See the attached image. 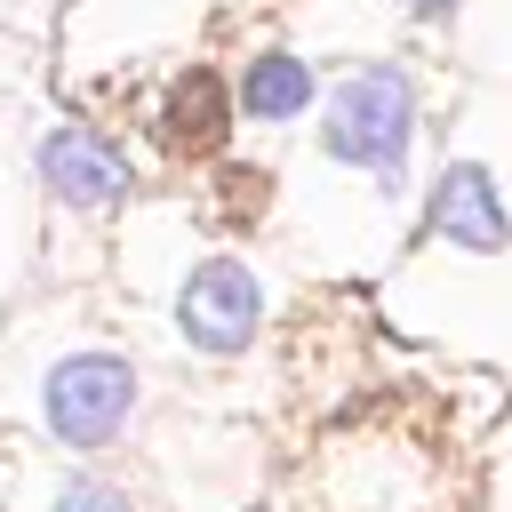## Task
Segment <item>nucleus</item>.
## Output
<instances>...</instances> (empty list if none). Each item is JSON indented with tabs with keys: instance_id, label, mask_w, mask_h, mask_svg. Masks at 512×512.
<instances>
[{
	"instance_id": "obj_1",
	"label": "nucleus",
	"mask_w": 512,
	"mask_h": 512,
	"mask_svg": "<svg viewBox=\"0 0 512 512\" xmlns=\"http://www.w3.org/2000/svg\"><path fill=\"white\" fill-rule=\"evenodd\" d=\"M408 136H416V96H408V80H400L392 64H368V72H352V80L328 96V120H320L328 160H352V168L400 184Z\"/></svg>"
},
{
	"instance_id": "obj_2",
	"label": "nucleus",
	"mask_w": 512,
	"mask_h": 512,
	"mask_svg": "<svg viewBox=\"0 0 512 512\" xmlns=\"http://www.w3.org/2000/svg\"><path fill=\"white\" fill-rule=\"evenodd\" d=\"M40 408H48V432L64 448H104L136 408V368L120 352H72V360L48 368Z\"/></svg>"
},
{
	"instance_id": "obj_3",
	"label": "nucleus",
	"mask_w": 512,
	"mask_h": 512,
	"mask_svg": "<svg viewBox=\"0 0 512 512\" xmlns=\"http://www.w3.org/2000/svg\"><path fill=\"white\" fill-rule=\"evenodd\" d=\"M256 320H264V288H256V272H248L240 256H208V264L184 280V296H176V328H184L200 352H240V344H256Z\"/></svg>"
},
{
	"instance_id": "obj_4",
	"label": "nucleus",
	"mask_w": 512,
	"mask_h": 512,
	"mask_svg": "<svg viewBox=\"0 0 512 512\" xmlns=\"http://www.w3.org/2000/svg\"><path fill=\"white\" fill-rule=\"evenodd\" d=\"M40 184H48L56 200H72V208H104V200L128 192V160H120L104 136H88V128H48V144H40Z\"/></svg>"
},
{
	"instance_id": "obj_5",
	"label": "nucleus",
	"mask_w": 512,
	"mask_h": 512,
	"mask_svg": "<svg viewBox=\"0 0 512 512\" xmlns=\"http://www.w3.org/2000/svg\"><path fill=\"white\" fill-rule=\"evenodd\" d=\"M432 224H440L456 248H472V256H496V248L512 240V224H504V200H496L488 168H472V160L440 168V184H432Z\"/></svg>"
},
{
	"instance_id": "obj_6",
	"label": "nucleus",
	"mask_w": 512,
	"mask_h": 512,
	"mask_svg": "<svg viewBox=\"0 0 512 512\" xmlns=\"http://www.w3.org/2000/svg\"><path fill=\"white\" fill-rule=\"evenodd\" d=\"M240 104H248L256 120H296V112L312 104V64H296V56H256V64L240 72Z\"/></svg>"
},
{
	"instance_id": "obj_7",
	"label": "nucleus",
	"mask_w": 512,
	"mask_h": 512,
	"mask_svg": "<svg viewBox=\"0 0 512 512\" xmlns=\"http://www.w3.org/2000/svg\"><path fill=\"white\" fill-rule=\"evenodd\" d=\"M160 128H168V144H216V128H224V96H216V80H208V72L176 80Z\"/></svg>"
},
{
	"instance_id": "obj_8",
	"label": "nucleus",
	"mask_w": 512,
	"mask_h": 512,
	"mask_svg": "<svg viewBox=\"0 0 512 512\" xmlns=\"http://www.w3.org/2000/svg\"><path fill=\"white\" fill-rule=\"evenodd\" d=\"M56 512H136V504H128L120 488H104V480H64Z\"/></svg>"
},
{
	"instance_id": "obj_9",
	"label": "nucleus",
	"mask_w": 512,
	"mask_h": 512,
	"mask_svg": "<svg viewBox=\"0 0 512 512\" xmlns=\"http://www.w3.org/2000/svg\"><path fill=\"white\" fill-rule=\"evenodd\" d=\"M408 8H416V16H440V8H448V0H408Z\"/></svg>"
}]
</instances>
